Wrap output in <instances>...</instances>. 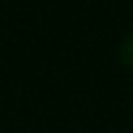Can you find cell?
<instances>
[{"mask_svg": "<svg viewBox=\"0 0 133 133\" xmlns=\"http://www.w3.org/2000/svg\"><path fill=\"white\" fill-rule=\"evenodd\" d=\"M117 60H120L123 68L133 71V31L120 39V44H117Z\"/></svg>", "mask_w": 133, "mask_h": 133, "instance_id": "1", "label": "cell"}]
</instances>
